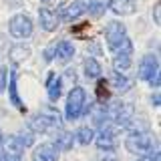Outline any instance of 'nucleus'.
I'll list each match as a JSON object with an SVG mask.
<instances>
[{
    "label": "nucleus",
    "instance_id": "18",
    "mask_svg": "<svg viewBox=\"0 0 161 161\" xmlns=\"http://www.w3.org/2000/svg\"><path fill=\"white\" fill-rule=\"evenodd\" d=\"M75 137H77V141L80 145H89L91 141L95 139V131L91 129V127H80L77 133H75Z\"/></svg>",
    "mask_w": 161,
    "mask_h": 161
},
{
    "label": "nucleus",
    "instance_id": "10",
    "mask_svg": "<svg viewBox=\"0 0 161 161\" xmlns=\"http://www.w3.org/2000/svg\"><path fill=\"white\" fill-rule=\"evenodd\" d=\"M38 20H40V26H42L47 32H54L58 26V16L48 8H40L38 10Z\"/></svg>",
    "mask_w": 161,
    "mask_h": 161
},
{
    "label": "nucleus",
    "instance_id": "17",
    "mask_svg": "<svg viewBox=\"0 0 161 161\" xmlns=\"http://www.w3.org/2000/svg\"><path fill=\"white\" fill-rule=\"evenodd\" d=\"M111 85H113L119 93H125V91L131 89V80L125 77L123 73H119V70H113V75H111Z\"/></svg>",
    "mask_w": 161,
    "mask_h": 161
},
{
    "label": "nucleus",
    "instance_id": "22",
    "mask_svg": "<svg viewBox=\"0 0 161 161\" xmlns=\"http://www.w3.org/2000/svg\"><path fill=\"white\" fill-rule=\"evenodd\" d=\"M54 53H57V47H48V48H44V60H53L54 58Z\"/></svg>",
    "mask_w": 161,
    "mask_h": 161
},
{
    "label": "nucleus",
    "instance_id": "12",
    "mask_svg": "<svg viewBox=\"0 0 161 161\" xmlns=\"http://www.w3.org/2000/svg\"><path fill=\"white\" fill-rule=\"evenodd\" d=\"M83 69H85V77L91 80H99L101 75H103V67H101V63L97 58H85Z\"/></svg>",
    "mask_w": 161,
    "mask_h": 161
},
{
    "label": "nucleus",
    "instance_id": "23",
    "mask_svg": "<svg viewBox=\"0 0 161 161\" xmlns=\"http://www.w3.org/2000/svg\"><path fill=\"white\" fill-rule=\"evenodd\" d=\"M137 161H159V159H157V153H155V155H141Z\"/></svg>",
    "mask_w": 161,
    "mask_h": 161
},
{
    "label": "nucleus",
    "instance_id": "9",
    "mask_svg": "<svg viewBox=\"0 0 161 161\" xmlns=\"http://www.w3.org/2000/svg\"><path fill=\"white\" fill-rule=\"evenodd\" d=\"M60 91H63V79L58 77L57 73H48L47 77V95H48V101H58L60 97Z\"/></svg>",
    "mask_w": 161,
    "mask_h": 161
},
{
    "label": "nucleus",
    "instance_id": "1",
    "mask_svg": "<svg viewBox=\"0 0 161 161\" xmlns=\"http://www.w3.org/2000/svg\"><path fill=\"white\" fill-rule=\"evenodd\" d=\"M60 127V115L57 111H42V113H36L28 123V129L32 133H53Z\"/></svg>",
    "mask_w": 161,
    "mask_h": 161
},
{
    "label": "nucleus",
    "instance_id": "3",
    "mask_svg": "<svg viewBox=\"0 0 161 161\" xmlns=\"http://www.w3.org/2000/svg\"><path fill=\"white\" fill-rule=\"evenodd\" d=\"M125 147L133 155H149L151 147H153V141H151L149 135L133 131V133H129L127 139H125Z\"/></svg>",
    "mask_w": 161,
    "mask_h": 161
},
{
    "label": "nucleus",
    "instance_id": "16",
    "mask_svg": "<svg viewBox=\"0 0 161 161\" xmlns=\"http://www.w3.org/2000/svg\"><path fill=\"white\" fill-rule=\"evenodd\" d=\"M73 143H75V135L69 133V131H60L53 145L57 147V151H69L70 147H73Z\"/></svg>",
    "mask_w": 161,
    "mask_h": 161
},
{
    "label": "nucleus",
    "instance_id": "21",
    "mask_svg": "<svg viewBox=\"0 0 161 161\" xmlns=\"http://www.w3.org/2000/svg\"><path fill=\"white\" fill-rule=\"evenodd\" d=\"M6 85H8V69L0 67V93L6 91Z\"/></svg>",
    "mask_w": 161,
    "mask_h": 161
},
{
    "label": "nucleus",
    "instance_id": "11",
    "mask_svg": "<svg viewBox=\"0 0 161 161\" xmlns=\"http://www.w3.org/2000/svg\"><path fill=\"white\" fill-rule=\"evenodd\" d=\"M8 93H10V101H12V105L16 107L18 111H24L26 107H24V103L20 101V95H18V77H16V73H12V75H8Z\"/></svg>",
    "mask_w": 161,
    "mask_h": 161
},
{
    "label": "nucleus",
    "instance_id": "24",
    "mask_svg": "<svg viewBox=\"0 0 161 161\" xmlns=\"http://www.w3.org/2000/svg\"><path fill=\"white\" fill-rule=\"evenodd\" d=\"M4 161H20V155H8V153H6Z\"/></svg>",
    "mask_w": 161,
    "mask_h": 161
},
{
    "label": "nucleus",
    "instance_id": "15",
    "mask_svg": "<svg viewBox=\"0 0 161 161\" xmlns=\"http://www.w3.org/2000/svg\"><path fill=\"white\" fill-rule=\"evenodd\" d=\"M131 54H133V53H127V50H117V53H115V58H113L115 70H119V73L129 70L131 69Z\"/></svg>",
    "mask_w": 161,
    "mask_h": 161
},
{
    "label": "nucleus",
    "instance_id": "25",
    "mask_svg": "<svg viewBox=\"0 0 161 161\" xmlns=\"http://www.w3.org/2000/svg\"><path fill=\"white\" fill-rule=\"evenodd\" d=\"M155 22L159 24V6H155Z\"/></svg>",
    "mask_w": 161,
    "mask_h": 161
},
{
    "label": "nucleus",
    "instance_id": "8",
    "mask_svg": "<svg viewBox=\"0 0 161 161\" xmlns=\"http://www.w3.org/2000/svg\"><path fill=\"white\" fill-rule=\"evenodd\" d=\"M58 151L53 143H42L32 151V161H57Z\"/></svg>",
    "mask_w": 161,
    "mask_h": 161
},
{
    "label": "nucleus",
    "instance_id": "4",
    "mask_svg": "<svg viewBox=\"0 0 161 161\" xmlns=\"http://www.w3.org/2000/svg\"><path fill=\"white\" fill-rule=\"evenodd\" d=\"M127 38H129V36H127V28H125L123 22L113 20V22L107 24V28H105V40H107L109 48L113 50V53H115V50H117Z\"/></svg>",
    "mask_w": 161,
    "mask_h": 161
},
{
    "label": "nucleus",
    "instance_id": "2",
    "mask_svg": "<svg viewBox=\"0 0 161 161\" xmlns=\"http://www.w3.org/2000/svg\"><path fill=\"white\" fill-rule=\"evenodd\" d=\"M85 105H87V93L83 87H73L69 91L67 97V107H64V117L69 121L79 119L85 113Z\"/></svg>",
    "mask_w": 161,
    "mask_h": 161
},
{
    "label": "nucleus",
    "instance_id": "13",
    "mask_svg": "<svg viewBox=\"0 0 161 161\" xmlns=\"http://www.w3.org/2000/svg\"><path fill=\"white\" fill-rule=\"evenodd\" d=\"M109 8L113 10L119 16H125V14H133L135 12V2L133 0H111Z\"/></svg>",
    "mask_w": 161,
    "mask_h": 161
},
{
    "label": "nucleus",
    "instance_id": "7",
    "mask_svg": "<svg viewBox=\"0 0 161 161\" xmlns=\"http://www.w3.org/2000/svg\"><path fill=\"white\" fill-rule=\"evenodd\" d=\"M87 10V2H83V0H77V2L69 4V6H60V12L57 14L58 20H64V22H70V20L79 18L80 14Z\"/></svg>",
    "mask_w": 161,
    "mask_h": 161
},
{
    "label": "nucleus",
    "instance_id": "14",
    "mask_svg": "<svg viewBox=\"0 0 161 161\" xmlns=\"http://www.w3.org/2000/svg\"><path fill=\"white\" fill-rule=\"evenodd\" d=\"M54 54H57V58L60 63H69V60L75 57V44L69 42V40H60L57 44V53Z\"/></svg>",
    "mask_w": 161,
    "mask_h": 161
},
{
    "label": "nucleus",
    "instance_id": "6",
    "mask_svg": "<svg viewBox=\"0 0 161 161\" xmlns=\"http://www.w3.org/2000/svg\"><path fill=\"white\" fill-rule=\"evenodd\" d=\"M155 73H159V60H157V57H155L153 53H149V54H145V57L141 58L137 75H139L141 80H149Z\"/></svg>",
    "mask_w": 161,
    "mask_h": 161
},
{
    "label": "nucleus",
    "instance_id": "20",
    "mask_svg": "<svg viewBox=\"0 0 161 161\" xmlns=\"http://www.w3.org/2000/svg\"><path fill=\"white\" fill-rule=\"evenodd\" d=\"M16 139H18V143H20V147H30V145H32V131H24V133H20V135H16Z\"/></svg>",
    "mask_w": 161,
    "mask_h": 161
},
{
    "label": "nucleus",
    "instance_id": "19",
    "mask_svg": "<svg viewBox=\"0 0 161 161\" xmlns=\"http://www.w3.org/2000/svg\"><path fill=\"white\" fill-rule=\"evenodd\" d=\"M87 10H91V16L93 18H101L105 14V4L101 2V0H95L91 6H87Z\"/></svg>",
    "mask_w": 161,
    "mask_h": 161
},
{
    "label": "nucleus",
    "instance_id": "5",
    "mask_svg": "<svg viewBox=\"0 0 161 161\" xmlns=\"http://www.w3.org/2000/svg\"><path fill=\"white\" fill-rule=\"evenodd\" d=\"M8 32L12 38H28L32 34V20L26 14H14L8 20Z\"/></svg>",
    "mask_w": 161,
    "mask_h": 161
}]
</instances>
